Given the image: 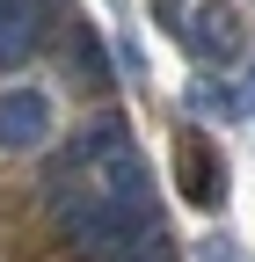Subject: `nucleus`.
<instances>
[{"label":"nucleus","instance_id":"obj_5","mask_svg":"<svg viewBox=\"0 0 255 262\" xmlns=\"http://www.w3.org/2000/svg\"><path fill=\"white\" fill-rule=\"evenodd\" d=\"M189 110H204V117H233L241 102H233V95H219V80H204L197 95H189Z\"/></svg>","mask_w":255,"mask_h":262},{"label":"nucleus","instance_id":"obj_1","mask_svg":"<svg viewBox=\"0 0 255 262\" xmlns=\"http://www.w3.org/2000/svg\"><path fill=\"white\" fill-rule=\"evenodd\" d=\"M44 139H51V95L44 88H0V146L37 153Z\"/></svg>","mask_w":255,"mask_h":262},{"label":"nucleus","instance_id":"obj_6","mask_svg":"<svg viewBox=\"0 0 255 262\" xmlns=\"http://www.w3.org/2000/svg\"><path fill=\"white\" fill-rule=\"evenodd\" d=\"M117 262H168V248H146V241H139V248H124Z\"/></svg>","mask_w":255,"mask_h":262},{"label":"nucleus","instance_id":"obj_7","mask_svg":"<svg viewBox=\"0 0 255 262\" xmlns=\"http://www.w3.org/2000/svg\"><path fill=\"white\" fill-rule=\"evenodd\" d=\"M248 110H255V80H248Z\"/></svg>","mask_w":255,"mask_h":262},{"label":"nucleus","instance_id":"obj_2","mask_svg":"<svg viewBox=\"0 0 255 262\" xmlns=\"http://www.w3.org/2000/svg\"><path fill=\"white\" fill-rule=\"evenodd\" d=\"M189 44H197V58H204V66L241 58V15L226 8V0H204L197 15H189Z\"/></svg>","mask_w":255,"mask_h":262},{"label":"nucleus","instance_id":"obj_4","mask_svg":"<svg viewBox=\"0 0 255 262\" xmlns=\"http://www.w3.org/2000/svg\"><path fill=\"white\" fill-rule=\"evenodd\" d=\"M182 189L197 196V204H211V196H219V160H211L197 139H182Z\"/></svg>","mask_w":255,"mask_h":262},{"label":"nucleus","instance_id":"obj_3","mask_svg":"<svg viewBox=\"0 0 255 262\" xmlns=\"http://www.w3.org/2000/svg\"><path fill=\"white\" fill-rule=\"evenodd\" d=\"M44 8H51V0H0V73L37 51V37H44Z\"/></svg>","mask_w":255,"mask_h":262}]
</instances>
